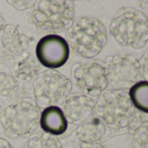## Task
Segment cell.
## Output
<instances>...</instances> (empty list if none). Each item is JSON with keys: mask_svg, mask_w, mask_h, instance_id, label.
Returning <instances> with one entry per match:
<instances>
[{"mask_svg": "<svg viewBox=\"0 0 148 148\" xmlns=\"http://www.w3.org/2000/svg\"><path fill=\"white\" fill-rule=\"evenodd\" d=\"M133 148H148V125L138 129L133 138Z\"/></svg>", "mask_w": 148, "mask_h": 148, "instance_id": "obj_18", "label": "cell"}, {"mask_svg": "<svg viewBox=\"0 0 148 148\" xmlns=\"http://www.w3.org/2000/svg\"><path fill=\"white\" fill-rule=\"evenodd\" d=\"M0 45L10 55L18 56L30 45L29 38L13 25H7L0 37Z\"/></svg>", "mask_w": 148, "mask_h": 148, "instance_id": "obj_11", "label": "cell"}, {"mask_svg": "<svg viewBox=\"0 0 148 148\" xmlns=\"http://www.w3.org/2000/svg\"><path fill=\"white\" fill-rule=\"evenodd\" d=\"M0 148H14V147L8 140L0 138Z\"/></svg>", "mask_w": 148, "mask_h": 148, "instance_id": "obj_22", "label": "cell"}, {"mask_svg": "<svg viewBox=\"0 0 148 148\" xmlns=\"http://www.w3.org/2000/svg\"><path fill=\"white\" fill-rule=\"evenodd\" d=\"M106 42V27L95 18H79L73 22L67 32L69 47L75 54L85 58L96 57Z\"/></svg>", "mask_w": 148, "mask_h": 148, "instance_id": "obj_1", "label": "cell"}, {"mask_svg": "<svg viewBox=\"0 0 148 148\" xmlns=\"http://www.w3.org/2000/svg\"><path fill=\"white\" fill-rule=\"evenodd\" d=\"M105 64L108 82L114 89H129L136 84L139 74V64L133 56L125 54L110 56Z\"/></svg>", "mask_w": 148, "mask_h": 148, "instance_id": "obj_8", "label": "cell"}, {"mask_svg": "<svg viewBox=\"0 0 148 148\" xmlns=\"http://www.w3.org/2000/svg\"><path fill=\"white\" fill-rule=\"evenodd\" d=\"M7 3L10 4L17 11L23 12L33 7L36 4V1L35 0H26V1H25V0H9Z\"/></svg>", "mask_w": 148, "mask_h": 148, "instance_id": "obj_19", "label": "cell"}, {"mask_svg": "<svg viewBox=\"0 0 148 148\" xmlns=\"http://www.w3.org/2000/svg\"><path fill=\"white\" fill-rule=\"evenodd\" d=\"M72 84L69 78L56 70L43 71L33 84L36 106L39 109L63 105L70 96Z\"/></svg>", "mask_w": 148, "mask_h": 148, "instance_id": "obj_6", "label": "cell"}, {"mask_svg": "<svg viewBox=\"0 0 148 148\" xmlns=\"http://www.w3.org/2000/svg\"><path fill=\"white\" fill-rule=\"evenodd\" d=\"M74 148H106L102 144L99 143H84L79 142L78 143Z\"/></svg>", "mask_w": 148, "mask_h": 148, "instance_id": "obj_21", "label": "cell"}, {"mask_svg": "<svg viewBox=\"0 0 148 148\" xmlns=\"http://www.w3.org/2000/svg\"><path fill=\"white\" fill-rule=\"evenodd\" d=\"M139 73L142 78L148 82V49L141 56L139 61Z\"/></svg>", "mask_w": 148, "mask_h": 148, "instance_id": "obj_20", "label": "cell"}, {"mask_svg": "<svg viewBox=\"0 0 148 148\" xmlns=\"http://www.w3.org/2000/svg\"><path fill=\"white\" fill-rule=\"evenodd\" d=\"M24 148H62V145L58 137L43 132L30 137Z\"/></svg>", "mask_w": 148, "mask_h": 148, "instance_id": "obj_16", "label": "cell"}, {"mask_svg": "<svg viewBox=\"0 0 148 148\" xmlns=\"http://www.w3.org/2000/svg\"><path fill=\"white\" fill-rule=\"evenodd\" d=\"M95 106L98 118L110 128L128 125L134 114L129 94L123 90H106L99 96Z\"/></svg>", "mask_w": 148, "mask_h": 148, "instance_id": "obj_5", "label": "cell"}, {"mask_svg": "<svg viewBox=\"0 0 148 148\" xmlns=\"http://www.w3.org/2000/svg\"><path fill=\"white\" fill-rule=\"evenodd\" d=\"M6 25H5V18L4 16L0 13V37H1L5 28Z\"/></svg>", "mask_w": 148, "mask_h": 148, "instance_id": "obj_23", "label": "cell"}, {"mask_svg": "<svg viewBox=\"0 0 148 148\" xmlns=\"http://www.w3.org/2000/svg\"><path fill=\"white\" fill-rule=\"evenodd\" d=\"M71 76L77 88L85 95L98 97L109 86L106 64L99 59L75 64L71 69Z\"/></svg>", "mask_w": 148, "mask_h": 148, "instance_id": "obj_7", "label": "cell"}, {"mask_svg": "<svg viewBox=\"0 0 148 148\" xmlns=\"http://www.w3.org/2000/svg\"><path fill=\"white\" fill-rule=\"evenodd\" d=\"M110 32L120 45L141 49L148 42V18L135 8H123L113 17Z\"/></svg>", "mask_w": 148, "mask_h": 148, "instance_id": "obj_2", "label": "cell"}, {"mask_svg": "<svg viewBox=\"0 0 148 148\" xmlns=\"http://www.w3.org/2000/svg\"><path fill=\"white\" fill-rule=\"evenodd\" d=\"M18 86V79L6 73H0V95L9 96Z\"/></svg>", "mask_w": 148, "mask_h": 148, "instance_id": "obj_17", "label": "cell"}, {"mask_svg": "<svg viewBox=\"0 0 148 148\" xmlns=\"http://www.w3.org/2000/svg\"><path fill=\"white\" fill-rule=\"evenodd\" d=\"M40 109L36 104L21 101L7 106L2 115L5 133L11 138H29L40 126Z\"/></svg>", "mask_w": 148, "mask_h": 148, "instance_id": "obj_4", "label": "cell"}, {"mask_svg": "<svg viewBox=\"0 0 148 148\" xmlns=\"http://www.w3.org/2000/svg\"><path fill=\"white\" fill-rule=\"evenodd\" d=\"M129 97L132 105L139 111L148 113V82L139 81L136 83L129 92Z\"/></svg>", "mask_w": 148, "mask_h": 148, "instance_id": "obj_15", "label": "cell"}, {"mask_svg": "<svg viewBox=\"0 0 148 148\" xmlns=\"http://www.w3.org/2000/svg\"><path fill=\"white\" fill-rule=\"evenodd\" d=\"M75 18L71 0H39L32 11V21L41 30L60 32L71 28Z\"/></svg>", "mask_w": 148, "mask_h": 148, "instance_id": "obj_3", "label": "cell"}, {"mask_svg": "<svg viewBox=\"0 0 148 148\" xmlns=\"http://www.w3.org/2000/svg\"><path fill=\"white\" fill-rule=\"evenodd\" d=\"M106 133V125L98 117L79 125L75 131L77 138L84 143H99Z\"/></svg>", "mask_w": 148, "mask_h": 148, "instance_id": "obj_13", "label": "cell"}, {"mask_svg": "<svg viewBox=\"0 0 148 148\" xmlns=\"http://www.w3.org/2000/svg\"><path fill=\"white\" fill-rule=\"evenodd\" d=\"M40 63L32 55H28L20 60L15 68V76L23 81H30L38 76Z\"/></svg>", "mask_w": 148, "mask_h": 148, "instance_id": "obj_14", "label": "cell"}, {"mask_svg": "<svg viewBox=\"0 0 148 148\" xmlns=\"http://www.w3.org/2000/svg\"><path fill=\"white\" fill-rule=\"evenodd\" d=\"M95 102L83 93H73L63 103V112L67 122L79 125L94 116Z\"/></svg>", "mask_w": 148, "mask_h": 148, "instance_id": "obj_10", "label": "cell"}, {"mask_svg": "<svg viewBox=\"0 0 148 148\" xmlns=\"http://www.w3.org/2000/svg\"><path fill=\"white\" fill-rule=\"evenodd\" d=\"M39 123L44 132L56 137L64 133L68 126L65 116L58 106L45 108L41 112Z\"/></svg>", "mask_w": 148, "mask_h": 148, "instance_id": "obj_12", "label": "cell"}, {"mask_svg": "<svg viewBox=\"0 0 148 148\" xmlns=\"http://www.w3.org/2000/svg\"><path fill=\"white\" fill-rule=\"evenodd\" d=\"M38 61L49 70L62 67L70 56L67 41L57 34H50L42 38L36 46Z\"/></svg>", "mask_w": 148, "mask_h": 148, "instance_id": "obj_9", "label": "cell"}]
</instances>
